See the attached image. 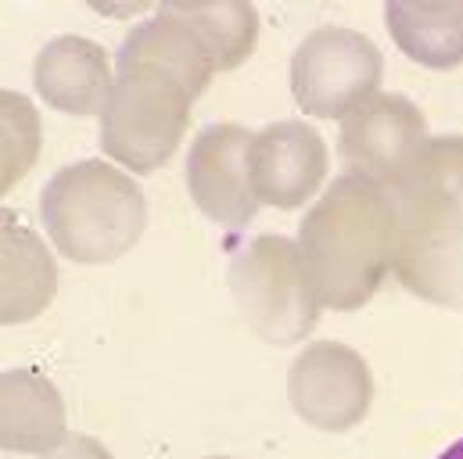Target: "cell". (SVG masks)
<instances>
[{
	"mask_svg": "<svg viewBox=\"0 0 463 459\" xmlns=\"http://www.w3.org/2000/svg\"><path fill=\"white\" fill-rule=\"evenodd\" d=\"M399 209L395 194L359 180L338 176L298 227V251L324 309H363L395 266Z\"/></svg>",
	"mask_w": 463,
	"mask_h": 459,
	"instance_id": "cell-1",
	"label": "cell"
},
{
	"mask_svg": "<svg viewBox=\"0 0 463 459\" xmlns=\"http://www.w3.org/2000/svg\"><path fill=\"white\" fill-rule=\"evenodd\" d=\"M399 209L395 276L424 302H463V136H435L392 191Z\"/></svg>",
	"mask_w": 463,
	"mask_h": 459,
	"instance_id": "cell-2",
	"label": "cell"
},
{
	"mask_svg": "<svg viewBox=\"0 0 463 459\" xmlns=\"http://www.w3.org/2000/svg\"><path fill=\"white\" fill-rule=\"evenodd\" d=\"M40 220L61 258L76 266H109L144 237L147 198L118 165L87 158L47 180L40 194Z\"/></svg>",
	"mask_w": 463,
	"mask_h": 459,
	"instance_id": "cell-3",
	"label": "cell"
},
{
	"mask_svg": "<svg viewBox=\"0 0 463 459\" xmlns=\"http://www.w3.org/2000/svg\"><path fill=\"white\" fill-rule=\"evenodd\" d=\"M194 98L158 65H118L101 112V147L118 169L147 176L162 169L191 126Z\"/></svg>",
	"mask_w": 463,
	"mask_h": 459,
	"instance_id": "cell-4",
	"label": "cell"
},
{
	"mask_svg": "<svg viewBox=\"0 0 463 459\" xmlns=\"http://www.w3.org/2000/svg\"><path fill=\"white\" fill-rule=\"evenodd\" d=\"M227 280L244 323L266 344L288 348L313 334L324 305L295 240L280 233L248 240L231 262Z\"/></svg>",
	"mask_w": 463,
	"mask_h": 459,
	"instance_id": "cell-5",
	"label": "cell"
},
{
	"mask_svg": "<svg viewBox=\"0 0 463 459\" xmlns=\"http://www.w3.org/2000/svg\"><path fill=\"white\" fill-rule=\"evenodd\" d=\"M384 54L377 43L348 25L313 29L291 54V98L309 118L342 122L366 98L381 94Z\"/></svg>",
	"mask_w": 463,
	"mask_h": 459,
	"instance_id": "cell-6",
	"label": "cell"
},
{
	"mask_svg": "<svg viewBox=\"0 0 463 459\" xmlns=\"http://www.w3.org/2000/svg\"><path fill=\"white\" fill-rule=\"evenodd\" d=\"M428 147V118L399 94H373L338 122V155L345 162V173L384 191L402 187Z\"/></svg>",
	"mask_w": 463,
	"mask_h": 459,
	"instance_id": "cell-7",
	"label": "cell"
},
{
	"mask_svg": "<svg viewBox=\"0 0 463 459\" xmlns=\"http://www.w3.org/2000/svg\"><path fill=\"white\" fill-rule=\"evenodd\" d=\"M291 409L324 435L363 424L373 406V373L366 359L342 342H309L288 370Z\"/></svg>",
	"mask_w": 463,
	"mask_h": 459,
	"instance_id": "cell-8",
	"label": "cell"
},
{
	"mask_svg": "<svg viewBox=\"0 0 463 459\" xmlns=\"http://www.w3.org/2000/svg\"><path fill=\"white\" fill-rule=\"evenodd\" d=\"M251 144L255 133L241 122H216L202 129L187 155V191L198 212L223 230H244L259 198L251 191Z\"/></svg>",
	"mask_w": 463,
	"mask_h": 459,
	"instance_id": "cell-9",
	"label": "cell"
},
{
	"mask_svg": "<svg viewBox=\"0 0 463 459\" xmlns=\"http://www.w3.org/2000/svg\"><path fill=\"white\" fill-rule=\"evenodd\" d=\"M331 155L324 136L298 118L269 122L251 144V191L259 205L295 212L309 205L327 183Z\"/></svg>",
	"mask_w": 463,
	"mask_h": 459,
	"instance_id": "cell-10",
	"label": "cell"
},
{
	"mask_svg": "<svg viewBox=\"0 0 463 459\" xmlns=\"http://www.w3.org/2000/svg\"><path fill=\"white\" fill-rule=\"evenodd\" d=\"M116 76L118 72L112 69L109 51L87 36H58L33 61L36 94L51 108L76 118L105 112Z\"/></svg>",
	"mask_w": 463,
	"mask_h": 459,
	"instance_id": "cell-11",
	"label": "cell"
},
{
	"mask_svg": "<svg viewBox=\"0 0 463 459\" xmlns=\"http://www.w3.org/2000/svg\"><path fill=\"white\" fill-rule=\"evenodd\" d=\"M69 438L61 391L40 370H7L0 380V445L14 456H47Z\"/></svg>",
	"mask_w": 463,
	"mask_h": 459,
	"instance_id": "cell-12",
	"label": "cell"
},
{
	"mask_svg": "<svg viewBox=\"0 0 463 459\" xmlns=\"http://www.w3.org/2000/svg\"><path fill=\"white\" fill-rule=\"evenodd\" d=\"M384 25L413 65L431 72L463 65V0H392Z\"/></svg>",
	"mask_w": 463,
	"mask_h": 459,
	"instance_id": "cell-13",
	"label": "cell"
},
{
	"mask_svg": "<svg viewBox=\"0 0 463 459\" xmlns=\"http://www.w3.org/2000/svg\"><path fill=\"white\" fill-rule=\"evenodd\" d=\"M0 316L7 327L36 320L58 291V269L43 240L18 223L14 212H4V269H0Z\"/></svg>",
	"mask_w": 463,
	"mask_h": 459,
	"instance_id": "cell-14",
	"label": "cell"
},
{
	"mask_svg": "<svg viewBox=\"0 0 463 459\" xmlns=\"http://www.w3.org/2000/svg\"><path fill=\"white\" fill-rule=\"evenodd\" d=\"M118 65H158L169 76H176L194 101L209 90V83L216 76V61L209 58L205 43L187 25L169 18L165 11H155L147 22H140L126 33Z\"/></svg>",
	"mask_w": 463,
	"mask_h": 459,
	"instance_id": "cell-15",
	"label": "cell"
},
{
	"mask_svg": "<svg viewBox=\"0 0 463 459\" xmlns=\"http://www.w3.org/2000/svg\"><path fill=\"white\" fill-rule=\"evenodd\" d=\"M158 11L187 25L205 43L209 58L216 61V72L241 69L259 43V11L241 0H173L158 4Z\"/></svg>",
	"mask_w": 463,
	"mask_h": 459,
	"instance_id": "cell-16",
	"label": "cell"
},
{
	"mask_svg": "<svg viewBox=\"0 0 463 459\" xmlns=\"http://www.w3.org/2000/svg\"><path fill=\"white\" fill-rule=\"evenodd\" d=\"M4 108V176H0V187L11 191L29 165H36L40 158V115L33 112V105L22 98V94H4L0 101Z\"/></svg>",
	"mask_w": 463,
	"mask_h": 459,
	"instance_id": "cell-17",
	"label": "cell"
},
{
	"mask_svg": "<svg viewBox=\"0 0 463 459\" xmlns=\"http://www.w3.org/2000/svg\"><path fill=\"white\" fill-rule=\"evenodd\" d=\"M40 459H112V453L90 435H69L54 453H47Z\"/></svg>",
	"mask_w": 463,
	"mask_h": 459,
	"instance_id": "cell-18",
	"label": "cell"
},
{
	"mask_svg": "<svg viewBox=\"0 0 463 459\" xmlns=\"http://www.w3.org/2000/svg\"><path fill=\"white\" fill-rule=\"evenodd\" d=\"M435 459H463V438H460V442H453V445H449L442 456H435Z\"/></svg>",
	"mask_w": 463,
	"mask_h": 459,
	"instance_id": "cell-19",
	"label": "cell"
},
{
	"mask_svg": "<svg viewBox=\"0 0 463 459\" xmlns=\"http://www.w3.org/2000/svg\"><path fill=\"white\" fill-rule=\"evenodd\" d=\"M205 459H233V456H205Z\"/></svg>",
	"mask_w": 463,
	"mask_h": 459,
	"instance_id": "cell-20",
	"label": "cell"
}]
</instances>
